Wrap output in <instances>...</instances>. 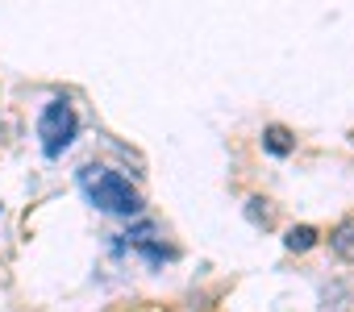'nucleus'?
<instances>
[{"instance_id": "7", "label": "nucleus", "mask_w": 354, "mask_h": 312, "mask_svg": "<svg viewBox=\"0 0 354 312\" xmlns=\"http://www.w3.org/2000/svg\"><path fill=\"white\" fill-rule=\"evenodd\" d=\"M104 312H167L162 304H113V308H104Z\"/></svg>"}, {"instance_id": "4", "label": "nucleus", "mask_w": 354, "mask_h": 312, "mask_svg": "<svg viewBox=\"0 0 354 312\" xmlns=\"http://www.w3.org/2000/svg\"><path fill=\"white\" fill-rule=\"evenodd\" d=\"M263 150L275 154V159H288V154L296 150V137H292L283 125H267V129H263Z\"/></svg>"}, {"instance_id": "2", "label": "nucleus", "mask_w": 354, "mask_h": 312, "mask_svg": "<svg viewBox=\"0 0 354 312\" xmlns=\"http://www.w3.org/2000/svg\"><path fill=\"white\" fill-rule=\"evenodd\" d=\"M75 137H80V113H75V104L67 96L46 100L42 113H38V146H42V154H46V159H63V154L75 146Z\"/></svg>"}, {"instance_id": "3", "label": "nucleus", "mask_w": 354, "mask_h": 312, "mask_svg": "<svg viewBox=\"0 0 354 312\" xmlns=\"http://www.w3.org/2000/svg\"><path fill=\"white\" fill-rule=\"evenodd\" d=\"M109 246H113V254H125V250L142 254L150 271H158L162 262H171V258H175V250H171V246H167V242L158 237V229H154L150 221L133 225L129 233H109Z\"/></svg>"}, {"instance_id": "9", "label": "nucleus", "mask_w": 354, "mask_h": 312, "mask_svg": "<svg viewBox=\"0 0 354 312\" xmlns=\"http://www.w3.org/2000/svg\"><path fill=\"white\" fill-rule=\"evenodd\" d=\"M0 217H5V204H0Z\"/></svg>"}, {"instance_id": "6", "label": "nucleus", "mask_w": 354, "mask_h": 312, "mask_svg": "<svg viewBox=\"0 0 354 312\" xmlns=\"http://www.w3.org/2000/svg\"><path fill=\"white\" fill-rule=\"evenodd\" d=\"M329 246H333V254H337V258H346V262H350V258H354V225H350V221H346V225H337V229L329 233Z\"/></svg>"}, {"instance_id": "1", "label": "nucleus", "mask_w": 354, "mask_h": 312, "mask_svg": "<svg viewBox=\"0 0 354 312\" xmlns=\"http://www.w3.org/2000/svg\"><path fill=\"white\" fill-rule=\"evenodd\" d=\"M75 184H80L84 200H88L96 213H104V217H125V221H129V217H142V208H146L142 192H138L121 171H113V167L88 163V167L75 171Z\"/></svg>"}, {"instance_id": "5", "label": "nucleus", "mask_w": 354, "mask_h": 312, "mask_svg": "<svg viewBox=\"0 0 354 312\" xmlns=\"http://www.w3.org/2000/svg\"><path fill=\"white\" fill-rule=\"evenodd\" d=\"M321 242V233L313 229V225H296V229H288V237H283V246L292 250V254H304V250H313Z\"/></svg>"}, {"instance_id": "8", "label": "nucleus", "mask_w": 354, "mask_h": 312, "mask_svg": "<svg viewBox=\"0 0 354 312\" xmlns=\"http://www.w3.org/2000/svg\"><path fill=\"white\" fill-rule=\"evenodd\" d=\"M246 213H250V221H254V225H263V229L271 225V208H259V196L250 200V208H246Z\"/></svg>"}]
</instances>
